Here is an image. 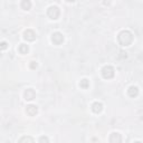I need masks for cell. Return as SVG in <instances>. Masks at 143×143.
<instances>
[{
    "mask_svg": "<svg viewBox=\"0 0 143 143\" xmlns=\"http://www.w3.org/2000/svg\"><path fill=\"white\" fill-rule=\"evenodd\" d=\"M48 16H49L51 19H57L59 16V9L57 7H50L48 9Z\"/></svg>",
    "mask_w": 143,
    "mask_h": 143,
    "instance_id": "3957f363",
    "label": "cell"
},
{
    "mask_svg": "<svg viewBox=\"0 0 143 143\" xmlns=\"http://www.w3.org/2000/svg\"><path fill=\"white\" fill-rule=\"evenodd\" d=\"M93 111L95 112V113L101 112L102 111V104H101V103H98V102L94 103V104H93Z\"/></svg>",
    "mask_w": 143,
    "mask_h": 143,
    "instance_id": "30bf717a",
    "label": "cell"
},
{
    "mask_svg": "<svg viewBox=\"0 0 143 143\" xmlns=\"http://www.w3.org/2000/svg\"><path fill=\"white\" fill-rule=\"evenodd\" d=\"M135 143H141V142H135Z\"/></svg>",
    "mask_w": 143,
    "mask_h": 143,
    "instance_id": "e0dca14e",
    "label": "cell"
},
{
    "mask_svg": "<svg viewBox=\"0 0 143 143\" xmlns=\"http://www.w3.org/2000/svg\"><path fill=\"white\" fill-rule=\"evenodd\" d=\"M51 40H53L54 44L59 45V44H62L63 42L64 37H63V35L60 34V32H55V34L53 35V37H51Z\"/></svg>",
    "mask_w": 143,
    "mask_h": 143,
    "instance_id": "277c9868",
    "label": "cell"
},
{
    "mask_svg": "<svg viewBox=\"0 0 143 143\" xmlns=\"http://www.w3.org/2000/svg\"><path fill=\"white\" fill-rule=\"evenodd\" d=\"M39 143H48V138L47 136H41L39 140Z\"/></svg>",
    "mask_w": 143,
    "mask_h": 143,
    "instance_id": "5bb4252c",
    "label": "cell"
},
{
    "mask_svg": "<svg viewBox=\"0 0 143 143\" xmlns=\"http://www.w3.org/2000/svg\"><path fill=\"white\" fill-rule=\"evenodd\" d=\"M138 93H139L138 87H134V86L130 87V90H129V94H130V96H131V97H134V96H136V95H138Z\"/></svg>",
    "mask_w": 143,
    "mask_h": 143,
    "instance_id": "9c48e42d",
    "label": "cell"
},
{
    "mask_svg": "<svg viewBox=\"0 0 143 143\" xmlns=\"http://www.w3.org/2000/svg\"><path fill=\"white\" fill-rule=\"evenodd\" d=\"M26 112L29 115H31V116H32V115H35L36 113H37V107H36L35 105H29V106H27Z\"/></svg>",
    "mask_w": 143,
    "mask_h": 143,
    "instance_id": "ba28073f",
    "label": "cell"
},
{
    "mask_svg": "<svg viewBox=\"0 0 143 143\" xmlns=\"http://www.w3.org/2000/svg\"><path fill=\"white\" fill-rule=\"evenodd\" d=\"M21 6H23V7H25L26 9H28L30 7V2L29 1H24L23 4H21Z\"/></svg>",
    "mask_w": 143,
    "mask_h": 143,
    "instance_id": "9a60e30c",
    "label": "cell"
},
{
    "mask_svg": "<svg viewBox=\"0 0 143 143\" xmlns=\"http://www.w3.org/2000/svg\"><path fill=\"white\" fill-rule=\"evenodd\" d=\"M36 37V35H35V32L32 31V30H30L28 29L27 31L25 32V39H27V40H29V41H32L35 39Z\"/></svg>",
    "mask_w": 143,
    "mask_h": 143,
    "instance_id": "52a82bcc",
    "label": "cell"
},
{
    "mask_svg": "<svg viewBox=\"0 0 143 143\" xmlns=\"http://www.w3.org/2000/svg\"><path fill=\"white\" fill-rule=\"evenodd\" d=\"M102 74L105 78H112L114 76V69L111 66H105L102 71Z\"/></svg>",
    "mask_w": 143,
    "mask_h": 143,
    "instance_id": "7a4b0ae2",
    "label": "cell"
},
{
    "mask_svg": "<svg viewBox=\"0 0 143 143\" xmlns=\"http://www.w3.org/2000/svg\"><path fill=\"white\" fill-rule=\"evenodd\" d=\"M80 85H81V87H83V89H86V87L89 86V81H87V80H83V81H81Z\"/></svg>",
    "mask_w": 143,
    "mask_h": 143,
    "instance_id": "4fadbf2b",
    "label": "cell"
},
{
    "mask_svg": "<svg viewBox=\"0 0 143 143\" xmlns=\"http://www.w3.org/2000/svg\"><path fill=\"white\" fill-rule=\"evenodd\" d=\"M19 51H20L21 54H26L27 51H28V46H27V45H20Z\"/></svg>",
    "mask_w": 143,
    "mask_h": 143,
    "instance_id": "7c38bea8",
    "label": "cell"
},
{
    "mask_svg": "<svg viewBox=\"0 0 143 143\" xmlns=\"http://www.w3.org/2000/svg\"><path fill=\"white\" fill-rule=\"evenodd\" d=\"M121 141H122V138H121L120 133L117 132L112 133L111 136H109V142L111 143H121Z\"/></svg>",
    "mask_w": 143,
    "mask_h": 143,
    "instance_id": "5b68a950",
    "label": "cell"
},
{
    "mask_svg": "<svg viewBox=\"0 0 143 143\" xmlns=\"http://www.w3.org/2000/svg\"><path fill=\"white\" fill-rule=\"evenodd\" d=\"M35 91L34 90H31V89H29V90H27L26 92H25V97H26V100L27 101H31V100H34L35 98Z\"/></svg>",
    "mask_w": 143,
    "mask_h": 143,
    "instance_id": "8992f818",
    "label": "cell"
},
{
    "mask_svg": "<svg viewBox=\"0 0 143 143\" xmlns=\"http://www.w3.org/2000/svg\"><path fill=\"white\" fill-rule=\"evenodd\" d=\"M0 48H1V49H6V48H7V42H1V44H0Z\"/></svg>",
    "mask_w": 143,
    "mask_h": 143,
    "instance_id": "2e32d148",
    "label": "cell"
},
{
    "mask_svg": "<svg viewBox=\"0 0 143 143\" xmlns=\"http://www.w3.org/2000/svg\"><path fill=\"white\" fill-rule=\"evenodd\" d=\"M118 41H120V44L123 45V46H129L131 42L133 41V36L130 31L124 30V31L120 32V35H118Z\"/></svg>",
    "mask_w": 143,
    "mask_h": 143,
    "instance_id": "6da1fadb",
    "label": "cell"
},
{
    "mask_svg": "<svg viewBox=\"0 0 143 143\" xmlns=\"http://www.w3.org/2000/svg\"><path fill=\"white\" fill-rule=\"evenodd\" d=\"M19 143H35V142L30 136H24V138L19 141Z\"/></svg>",
    "mask_w": 143,
    "mask_h": 143,
    "instance_id": "8fae6325",
    "label": "cell"
}]
</instances>
